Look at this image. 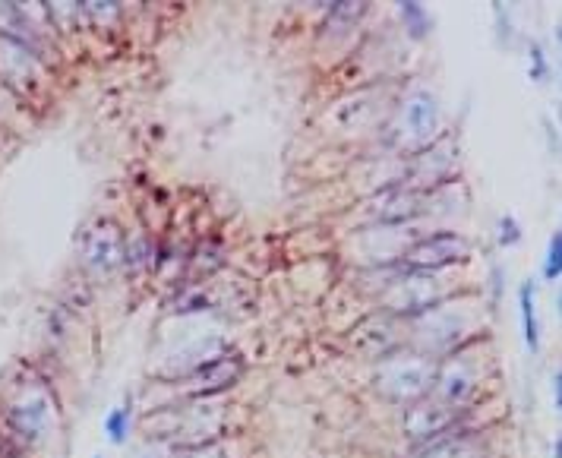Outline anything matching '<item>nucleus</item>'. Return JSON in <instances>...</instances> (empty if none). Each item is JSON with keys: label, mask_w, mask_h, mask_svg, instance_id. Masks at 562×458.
Returning <instances> with one entry per match:
<instances>
[{"label": "nucleus", "mask_w": 562, "mask_h": 458, "mask_svg": "<svg viewBox=\"0 0 562 458\" xmlns=\"http://www.w3.org/2000/svg\"><path fill=\"white\" fill-rule=\"evenodd\" d=\"M496 244L503 250H512V247L521 244V225H518L515 215H503L496 222Z\"/></svg>", "instance_id": "14"}, {"label": "nucleus", "mask_w": 562, "mask_h": 458, "mask_svg": "<svg viewBox=\"0 0 562 458\" xmlns=\"http://www.w3.org/2000/svg\"><path fill=\"white\" fill-rule=\"evenodd\" d=\"M553 458H562V440L556 436V443H553Z\"/></svg>", "instance_id": "18"}, {"label": "nucleus", "mask_w": 562, "mask_h": 458, "mask_svg": "<svg viewBox=\"0 0 562 458\" xmlns=\"http://www.w3.org/2000/svg\"><path fill=\"white\" fill-rule=\"evenodd\" d=\"M518 310H521V329H525V345L531 354L540 351V320H537V285L521 282L518 285Z\"/></svg>", "instance_id": "11"}, {"label": "nucleus", "mask_w": 562, "mask_h": 458, "mask_svg": "<svg viewBox=\"0 0 562 458\" xmlns=\"http://www.w3.org/2000/svg\"><path fill=\"white\" fill-rule=\"evenodd\" d=\"M408 458H490V446H487V433L477 427H461L452 430L439 440L417 446L408 452Z\"/></svg>", "instance_id": "10"}, {"label": "nucleus", "mask_w": 562, "mask_h": 458, "mask_svg": "<svg viewBox=\"0 0 562 458\" xmlns=\"http://www.w3.org/2000/svg\"><path fill=\"white\" fill-rule=\"evenodd\" d=\"M102 430L108 436L111 446H127L130 443V433H133V395L127 392V398L120 405H114L105 421H102Z\"/></svg>", "instance_id": "12"}, {"label": "nucleus", "mask_w": 562, "mask_h": 458, "mask_svg": "<svg viewBox=\"0 0 562 458\" xmlns=\"http://www.w3.org/2000/svg\"><path fill=\"white\" fill-rule=\"evenodd\" d=\"M468 417H471V411L449 408V405L439 402V398L427 395V398H420V402L405 408V417H401V436H405V443L411 449H417V446H427V443L439 440V436H446L452 430L471 427Z\"/></svg>", "instance_id": "6"}, {"label": "nucleus", "mask_w": 562, "mask_h": 458, "mask_svg": "<svg viewBox=\"0 0 562 458\" xmlns=\"http://www.w3.org/2000/svg\"><path fill=\"white\" fill-rule=\"evenodd\" d=\"M57 417L60 405L54 398V389L42 376H23L0 398V427L26 452H35L48 446V440H54Z\"/></svg>", "instance_id": "1"}, {"label": "nucleus", "mask_w": 562, "mask_h": 458, "mask_svg": "<svg viewBox=\"0 0 562 458\" xmlns=\"http://www.w3.org/2000/svg\"><path fill=\"white\" fill-rule=\"evenodd\" d=\"M398 16H401V23H405V32L414 38V42H420V38H427L430 29H433V16L414 4V0H405V4H398Z\"/></svg>", "instance_id": "13"}, {"label": "nucleus", "mask_w": 562, "mask_h": 458, "mask_svg": "<svg viewBox=\"0 0 562 458\" xmlns=\"http://www.w3.org/2000/svg\"><path fill=\"white\" fill-rule=\"evenodd\" d=\"M240 376H244V361H240L237 354H218L212 361H206L199 370H193L184 380H177V402H190V398H215L228 392L231 386L240 383Z\"/></svg>", "instance_id": "8"}, {"label": "nucleus", "mask_w": 562, "mask_h": 458, "mask_svg": "<svg viewBox=\"0 0 562 458\" xmlns=\"http://www.w3.org/2000/svg\"><path fill=\"white\" fill-rule=\"evenodd\" d=\"M95 458H102V455H95Z\"/></svg>", "instance_id": "19"}, {"label": "nucleus", "mask_w": 562, "mask_h": 458, "mask_svg": "<svg viewBox=\"0 0 562 458\" xmlns=\"http://www.w3.org/2000/svg\"><path fill=\"white\" fill-rule=\"evenodd\" d=\"M471 256V241L465 234L455 231H436V234H420L398 253L395 266L411 269V272H443L446 266L465 263Z\"/></svg>", "instance_id": "5"}, {"label": "nucleus", "mask_w": 562, "mask_h": 458, "mask_svg": "<svg viewBox=\"0 0 562 458\" xmlns=\"http://www.w3.org/2000/svg\"><path fill=\"white\" fill-rule=\"evenodd\" d=\"M550 386H553V405H556V411H559V408H562V373H559V370L553 373V383H550Z\"/></svg>", "instance_id": "17"}, {"label": "nucleus", "mask_w": 562, "mask_h": 458, "mask_svg": "<svg viewBox=\"0 0 562 458\" xmlns=\"http://www.w3.org/2000/svg\"><path fill=\"white\" fill-rule=\"evenodd\" d=\"M79 247H83V260L89 269L95 272H114L124 266V250H127V237L120 234V228L114 222H98L95 228H89L83 234V241H79Z\"/></svg>", "instance_id": "9"}, {"label": "nucleus", "mask_w": 562, "mask_h": 458, "mask_svg": "<svg viewBox=\"0 0 562 458\" xmlns=\"http://www.w3.org/2000/svg\"><path fill=\"white\" fill-rule=\"evenodd\" d=\"M480 338V313L477 304H465V301H449L436 304L430 310H424L420 316L411 320V338L408 348L433 357V361H443L446 354L465 348Z\"/></svg>", "instance_id": "2"}, {"label": "nucleus", "mask_w": 562, "mask_h": 458, "mask_svg": "<svg viewBox=\"0 0 562 458\" xmlns=\"http://www.w3.org/2000/svg\"><path fill=\"white\" fill-rule=\"evenodd\" d=\"M562 272V234L553 231L547 241V260H544V278L547 282H556Z\"/></svg>", "instance_id": "15"}, {"label": "nucleus", "mask_w": 562, "mask_h": 458, "mask_svg": "<svg viewBox=\"0 0 562 458\" xmlns=\"http://www.w3.org/2000/svg\"><path fill=\"white\" fill-rule=\"evenodd\" d=\"M490 376H493V361L477 338V342L446 354L443 361H436L430 395L449 408L471 411L480 402V395H484Z\"/></svg>", "instance_id": "3"}, {"label": "nucleus", "mask_w": 562, "mask_h": 458, "mask_svg": "<svg viewBox=\"0 0 562 458\" xmlns=\"http://www.w3.org/2000/svg\"><path fill=\"white\" fill-rule=\"evenodd\" d=\"M436 376V361L427 354H420L408 345H401L398 351L379 357L373 370V389L376 395L389 405L408 408L420 398H427L433 389Z\"/></svg>", "instance_id": "4"}, {"label": "nucleus", "mask_w": 562, "mask_h": 458, "mask_svg": "<svg viewBox=\"0 0 562 458\" xmlns=\"http://www.w3.org/2000/svg\"><path fill=\"white\" fill-rule=\"evenodd\" d=\"M528 54H531V64H528V76H531V83H547V76H550V64H547V57H544V48H540L537 42H531Z\"/></svg>", "instance_id": "16"}, {"label": "nucleus", "mask_w": 562, "mask_h": 458, "mask_svg": "<svg viewBox=\"0 0 562 458\" xmlns=\"http://www.w3.org/2000/svg\"><path fill=\"white\" fill-rule=\"evenodd\" d=\"M439 139V102L427 89H417L405 98V105L398 108V127H395V143L411 152L427 149Z\"/></svg>", "instance_id": "7"}]
</instances>
